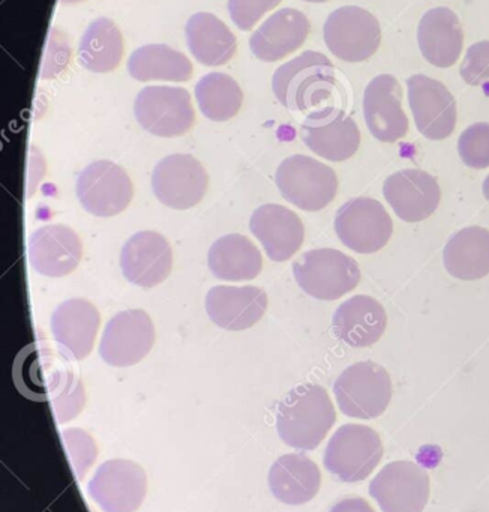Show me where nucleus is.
Returning <instances> with one entry per match:
<instances>
[{"instance_id":"nucleus-1","label":"nucleus","mask_w":489,"mask_h":512,"mask_svg":"<svg viewBox=\"0 0 489 512\" xmlns=\"http://www.w3.org/2000/svg\"><path fill=\"white\" fill-rule=\"evenodd\" d=\"M336 422L335 407L326 389L314 383L291 389L276 410V431L285 445L312 451Z\"/></svg>"},{"instance_id":"nucleus-2","label":"nucleus","mask_w":489,"mask_h":512,"mask_svg":"<svg viewBox=\"0 0 489 512\" xmlns=\"http://www.w3.org/2000/svg\"><path fill=\"white\" fill-rule=\"evenodd\" d=\"M335 67L323 53L305 52L281 65L273 74L276 100L293 112H306L332 97Z\"/></svg>"},{"instance_id":"nucleus-3","label":"nucleus","mask_w":489,"mask_h":512,"mask_svg":"<svg viewBox=\"0 0 489 512\" xmlns=\"http://www.w3.org/2000/svg\"><path fill=\"white\" fill-rule=\"evenodd\" d=\"M293 274L300 289L320 301H336L360 281L356 260L333 248L306 251L293 263Z\"/></svg>"},{"instance_id":"nucleus-4","label":"nucleus","mask_w":489,"mask_h":512,"mask_svg":"<svg viewBox=\"0 0 489 512\" xmlns=\"http://www.w3.org/2000/svg\"><path fill=\"white\" fill-rule=\"evenodd\" d=\"M333 394L345 416L375 419L386 412L392 400V380L381 365L356 362L339 374L333 383Z\"/></svg>"},{"instance_id":"nucleus-5","label":"nucleus","mask_w":489,"mask_h":512,"mask_svg":"<svg viewBox=\"0 0 489 512\" xmlns=\"http://www.w3.org/2000/svg\"><path fill=\"white\" fill-rule=\"evenodd\" d=\"M275 182L287 202L306 212L326 208L338 191L336 173L306 155L285 158L276 170Z\"/></svg>"},{"instance_id":"nucleus-6","label":"nucleus","mask_w":489,"mask_h":512,"mask_svg":"<svg viewBox=\"0 0 489 512\" xmlns=\"http://www.w3.org/2000/svg\"><path fill=\"white\" fill-rule=\"evenodd\" d=\"M383 452L377 431L366 425L345 424L327 443L324 466L339 481H363L374 472Z\"/></svg>"},{"instance_id":"nucleus-7","label":"nucleus","mask_w":489,"mask_h":512,"mask_svg":"<svg viewBox=\"0 0 489 512\" xmlns=\"http://www.w3.org/2000/svg\"><path fill=\"white\" fill-rule=\"evenodd\" d=\"M324 43L333 56L344 62L368 61L381 43V28L365 8H338L324 23Z\"/></svg>"},{"instance_id":"nucleus-8","label":"nucleus","mask_w":489,"mask_h":512,"mask_svg":"<svg viewBox=\"0 0 489 512\" xmlns=\"http://www.w3.org/2000/svg\"><path fill=\"white\" fill-rule=\"evenodd\" d=\"M134 115L147 133L158 137H179L195 122L191 95L183 88L147 86L135 98Z\"/></svg>"},{"instance_id":"nucleus-9","label":"nucleus","mask_w":489,"mask_h":512,"mask_svg":"<svg viewBox=\"0 0 489 512\" xmlns=\"http://www.w3.org/2000/svg\"><path fill=\"white\" fill-rule=\"evenodd\" d=\"M78 202L95 217H114L128 208L134 196L125 169L111 161H93L81 170L75 185Z\"/></svg>"},{"instance_id":"nucleus-10","label":"nucleus","mask_w":489,"mask_h":512,"mask_svg":"<svg viewBox=\"0 0 489 512\" xmlns=\"http://www.w3.org/2000/svg\"><path fill=\"white\" fill-rule=\"evenodd\" d=\"M339 241L359 254H372L386 247L393 223L384 206L369 197H357L339 208L335 217Z\"/></svg>"},{"instance_id":"nucleus-11","label":"nucleus","mask_w":489,"mask_h":512,"mask_svg":"<svg viewBox=\"0 0 489 512\" xmlns=\"http://www.w3.org/2000/svg\"><path fill=\"white\" fill-rule=\"evenodd\" d=\"M87 491L102 512H135L146 497V472L135 461H105L96 469Z\"/></svg>"},{"instance_id":"nucleus-12","label":"nucleus","mask_w":489,"mask_h":512,"mask_svg":"<svg viewBox=\"0 0 489 512\" xmlns=\"http://www.w3.org/2000/svg\"><path fill=\"white\" fill-rule=\"evenodd\" d=\"M209 175L192 155L174 154L156 164L152 190L162 205L176 211L194 208L206 196Z\"/></svg>"},{"instance_id":"nucleus-13","label":"nucleus","mask_w":489,"mask_h":512,"mask_svg":"<svg viewBox=\"0 0 489 512\" xmlns=\"http://www.w3.org/2000/svg\"><path fill=\"white\" fill-rule=\"evenodd\" d=\"M428 473L413 461H392L369 485L383 512H422L429 500Z\"/></svg>"},{"instance_id":"nucleus-14","label":"nucleus","mask_w":489,"mask_h":512,"mask_svg":"<svg viewBox=\"0 0 489 512\" xmlns=\"http://www.w3.org/2000/svg\"><path fill=\"white\" fill-rule=\"evenodd\" d=\"M155 337V326L146 311L125 310L105 325L99 355L111 367H131L146 358Z\"/></svg>"},{"instance_id":"nucleus-15","label":"nucleus","mask_w":489,"mask_h":512,"mask_svg":"<svg viewBox=\"0 0 489 512\" xmlns=\"http://www.w3.org/2000/svg\"><path fill=\"white\" fill-rule=\"evenodd\" d=\"M303 143L318 157L341 163L356 154L360 130L353 118L336 107L309 113L300 127Z\"/></svg>"},{"instance_id":"nucleus-16","label":"nucleus","mask_w":489,"mask_h":512,"mask_svg":"<svg viewBox=\"0 0 489 512\" xmlns=\"http://www.w3.org/2000/svg\"><path fill=\"white\" fill-rule=\"evenodd\" d=\"M408 104L416 128L429 140H444L456 127V101L449 89L431 77L416 74L407 80Z\"/></svg>"},{"instance_id":"nucleus-17","label":"nucleus","mask_w":489,"mask_h":512,"mask_svg":"<svg viewBox=\"0 0 489 512\" xmlns=\"http://www.w3.org/2000/svg\"><path fill=\"white\" fill-rule=\"evenodd\" d=\"M363 115L369 133L383 143H395L408 133V118L402 109V89L396 77L381 74L366 86Z\"/></svg>"},{"instance_id":"nucleus-18","label":"nucleus","mask_w":489,"mask_h":512,"mask_svg":"<svg viewBox=\"0 0 489 512\" xmlns=\"http://www.w3.org/2000/svg\"><path fill=\"white\" fill-rule=\"evenodd\" d=\"M384 199L405 223H419L437 211L441 200L437 179L419 169L393 173L384 181Z\"/></svg>"},{"instance_id":"nucleus-19","label":"nucleus","mask_w":489,"mask_h":512,"mask_svg":"<svg viewBox=\"0 0 489 512\" xmlns=\"http://www.w3.org/2000/svg\"><path fill=\"white\" fill-rule=\"evenodd\" d=\"M173 251L164 236L156 232H138L123 245L120 269L123 277L135 286L150 289L170 275Z\"/></svg>"},{"instance_id":"nucleus-20","label":"nucleus","mask_w":489,"mask_h":512,"mask_svg":"<svg viewBox=\"0 0 489 512\" xmlns=\"http://www.w3.org/2000/svg\"><path fill=\"white\" fill-rule=\"evenodd\" d=\"M83 254L80 238L71 227L48 224L29 236L27 256L33 271L44 277L60 278L77 269Z\"/></svg>"},{"instance_id":"nucleus-21","label":"nucleus","mask_w":489,"mask_h":512,"mask_svg":"<svg viewBox=\"0 0 489 512\" xmlns=\"http://www.w3.org/2000/svg\"><path fill=\"white\" fill-rule=\"evenodd\" d=\"M99 323L101 316L92 302L68 299L51 314V334L69 359L81 361L92 352Z\"/></svg>"},{"instance_id":"nucleus-22","label":"nucleus","mask_w":489,"mask_h":512,"mask_svg":"<svg viewBox=\"0 0 489 512\" xmlns=\"http://www.w3.org/2000/svg\"><path fill=\"white\" fill-rule=\"evenodd\" d=\"M249 230L273 262H285L293 257L305 239V227L299 215L275 203L255 209Z\"/></svg>"},{"instance_id":"nucleus-23","label":"nucleus","mask_w":489,"mask_h":512,"mask_svg":"<svg viewBox=\"0 0 489 512\" xmlns=\"http://www.w3.org/2000/svg\"><path fill=\"white\" fill-rule=\"evenodd\" d=\"M267 310V295L254 286H216L206 295L210 320L227 331H245L260 322Z\"/></svg>"},{"instance_id":"nucleus-24","label":"nucleus","mask_w":489,"mask_h":512,"mask_svg":"<svg viewBox=\"0 0 489 512\" xmlns=\"http://www.w3.org/2000/svg\"><path fill=\"white\" fill-rule=\"evenodd\" d=\"M311 25L305 14L284 8L269 17L249 38V49L263 62H276L299 50Z\"/></svg>"},{"instance_id":"nucleus-25","label":"nucleus","mask_w":489,"mask_h":512,"mask_svg":"<svg viewBox=\"0 0 489 512\" xmlns=\"http://www.w3.org/2000/svg\"><path fill=\"white\" fill-rule=\"evenodd\" d=\"M417 44L423 58L437 68H450L458 62L464 47V31L450 8L426 11L417 28Z\"/></svg>"},{"instance_id":"nucleus-26","label":"nucleus","mask_w":489,"mask_h":512,"mask_svg":"<svg viewBox=\"0 0 489 512\" xmlns=\"http://www.w3.org/2000/svg\"><path fill=\"white\" fill-rule=\"evenodd\" d=\"M387 316L383 305L371 296L357 295L339 305L333 314L336 337L350 347H369L386 331Z\"/></svg>"},{"instance_id":"nucleus-27","label":"nucleus","mask_w":489,"mask_h":512,"mask_svg":"<svg viewBox=\"0 0 489 512\" xmlns=\"http://www.w3.org/2000/svg\"><path fill=\"white\" fill-rule=\"evenodd\" d=\"M320 485V469L306 455L285 454L270 467V491L287 505L308 503L317 496Z\"/></svg>"},{"instance_id":"nucleus-28","label":"nucleus","mask_w":489,"mask_h":512,"mask_svg":"<svg viewBox=\"0 0 489 512\" xmlns=\"http://www.w3.org/2000/svg\"><path fill=\"white\" fill-rule=\"evenodd\" d=\"M185 34L189 52L206 67H221L236 55V37L213 14L197 13L189 17Z\"/></svg>"},{"instance_id":"nucleus-29","label":"nucleus","mask_w":489,"mask_h":512,"mask_svg":"<svg viewBox=\"0 0 489 512\" xmlns=\"http://www.w3.org/2000/svg\"><path fill=\"white\" fill-rule=\"evenodd\" d=\"M444 266L452 277L462 281L480 280L489 274V230L465 227L447 241Z\"/></svg>"},{"instance_id":"nucleus-30","label":"nucleus","mask_w":489,"mask_h":512,"mask_svg":"<svg viewBox=\"0 0 489 512\" xmlns=\"http://www.w3.org/2000/svg\"><path fill=\"white\" fill-rule=\"evenodd\" d=\"M207 265L219 280L249 281L260 274L263 257L246 236L225 235L213 242Z\"/></svg>"},{"instance_id":"nucleus-31","label":"nucleus","mask_w":489,"mask_h":512,"mask_svg":"<svg viewBox=\"0 0 489 512\" xmlns=\"http://www.w3.org/2000/svg\"><path fill=\"white\" fill-rule=\"evenodd\" d=\"M128 73L137 82H188L192 64L183 53L165 44H149L129 56Z\"/></svg>"},{"instance_id":"nucleus-32","label":"nucleus","mask_w":489,"mask_h":512,"mask_svg":"<svg viewBox=\"0 0 489 512\" xmlns=\"http://www.w3.org/2000/svg\"><path fill=\"white\" fill-rule=\"evenodd\" d=\"M123 56V35L110 19H96L87 26L78 44V62L92 73H111Z\"/></svg>"},{"instance_id":"nucleus-33","label":"nucleus","mask_w":489,"mask_h":512,"mask_svg":"<svg viewBox=\"0 0 489 512\" xmlns=\"http://www.w3.org/2000/svg\"><path fill=\"white\" fill-rule=\"evenodd\" d=\"M195 98L201 113L213 122L230 121L239 113L243 92L233 77L210 73L195 86Z\"/></svg>"},{"instance_id":"nucleus-34","label":"nucleus","mask_w":489,"mask_h":512,"mask_svg":"<svg viewBox=\"0 0 489 512\" xmlns=\"http://www.w3.org/2000/svg\"><path fill=\"white\" fill-rule=\"evenodd\" d=\"M51 403L59 422H68L83 409L84 389L80 379L69 370H56L50 374Z\"/></svg>"},{"instance_id":"nucleus-35","label":"nucleus","mask_w":489,"mask_h":512,"mask_svg":"<svg viewBox=\"0 0 489 512\" xmlns=\"http://www.w3.org/2000/svg\"><path fill=\"white\" fill-rule=\"evenodd\" d=\"M458 152L465 166L471 169L489 167V124L471 125L459 136Z\"/></svg>"},{"instance_id":"nucleus-36","label":"nucleus","mask_w":489,"mask_h":512,"mask_svg":"<svg viewBox=\"0 0 489 512\" xmlns=\"http://www.w3.org/2000/svg\"><path fill=\"white\" fill-rule=\"evenodd\" d=\"M63 442L66 452L71 460L72 469L77 473L78 478H83L84 473L92 466L96 457V446L90 434L80 428H69L63 431Z\"/></svg>"},{"instance_id":"nucleus-37","label":"nucleus","mask_w":489,"mask_h":512,"mask_svg":"<svg viewBox=\"0 0 489 512\" xmlns=\"http://www.w3.org/2000/svg\"><path fill=\"white\" fill-rule=\"evenodd\" d=\"M279 4L281 0H228V13L240 31H251L264 14Z\"/></svg>"},{"instance_id":"nucleus-38","label":"nucleus","mask_w":489,"mask_h":512,"mask_svg":"<svg viewBox=\"0 0 489 512\" xmlns=\"http://www.w3.org/2000/svg\"><path fill=\"white\" fill-rule=\"evenodd\" d=\"M461 79L470 86L489 83V41H480L468 47L459 68Z\"/></svg>"},{"instance_id":"nucleus-39","label":"nucleus","mask_w":489,"mask_h":512,"mask_svg":"<svg viewBox=\"0 0 489 512\" xmlns=\"http://www.w3.org/2000/svg\"><path fill=\"white\" fill-rule=\"evenodd\" d=\"M71 50L65 35L57 29H51L48 35L47 49H45L44 61H42V79H54L68 67Z\"/></svg>"},{"instance_id":"nucleus-40","label":"nucleus","mask_w":489,"mask_h":512,"mask_svg":"<svg viewBox=\"0 0 489 512\" xmlns=\"http://www.w3.org/2000/svg\"><path fill=\"white\" fill-rule=\"evenodd\" d=\"M330 512H375L374 508L362 497H348V499L339 500Z\"/></svg>"},{"instance_id":"nucleus-41","label":"nucleus","mask_w":489,"mask_h":512,"mask_svg":"<svg viewBox=\"0 0 489 512\" xmlns=\"http://www.w3.org/2000/svg\"><path fill=\"white\" fill-rule=\"evenodd\" d=\"M483 196H485L486 200L489 202V175L488 178L483 181Z\"/></svg>"},{"instance_id":"nucleus-42","label":"nucleus","mask_w":489,"mask_h":512,"mask_svg":"<svg viewBox=\"0 0 489 512\" xmlns=\"http://www.w3.org/2000/svg\"><path fill=\"white\" fill-rule=\"evenodd\" d=\"M303 2H309V4H324V2H329V0H303Z\"/></svg>"},{"instance_id":"nucleus-43","label":"nucleus","mask_w":489,"mask_h":512,"mask_svg":"<svg viewBox=\"0 0 489 512\" xmlns=\"http://www.w3.org/2000/svg\"><path fill=\"white\" fill-rule=\"evenodd\" d=\"M62 4L65 5H71V4H78V2H81V0H60Z\"/></svg>"}]
</instances>
